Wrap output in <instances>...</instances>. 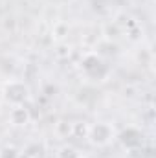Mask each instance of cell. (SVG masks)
Returning a JSON list of instances; mask_svg holds the SVG:
<instances>
[{"label":"cell","instance_id":"cell-1","mask_svg":"<svg viewBox=\"0 0 156 158\" xmlns=\"http://www.w3.org/2000/svg\"><path fill=\"white\" fill-rule=\"evenodd\" d=\"M117 138L116 129L110 121H97L94 125H88L86 131V140L94 147H107Z\"/></svg>","mask_w":156,"mask_h":158},{"label":"cell","instance_id":"cell-2","mask_svg":"<svg viewBox=\"0 0 156 158\" xmlns=\"http://www.w3.org/2000/svg\"><path fill=\"white\" fill-rule=\"evenodd\" d=\"M81 66H83L84 76L90 79V81H97V83H101V81H105V79L109 77V74H110L109 64H107L97 53H86V55L83 57Z\"/></svg>","mask_w":156,"mask_h":158},{"label":"cell","instance_id":"cell-3","mask_svg":"<svg viewBox=\"0 0 156 158\" xmlns=\"http://www.w3.org/2000/svg\"><path fill=\"white\" fill-rule=\"evenodd\" d=\"M4 99L11 105H24L30 99V86L18 79L7 81L4 85Z\"/></svg>","mask_w":156,"mask_h":158},{"label":"cell","instance_id":"cell-4","mask_svg":"<svg viewBox=\"0 0 156 158\" xmlns=\"http://www.w3.org/2000/svg\"><path fill=\"white\" fill-rule=\"evenodd\" d=\"M117 138L121 140V143H123L127 149H134V147H140V145H142V132H140L136 127L125 129Z\"/></svg>","mask_w":156,"mask_h":158},{"label":"cell","instance_id":"cell-5","mask_svg":"<svg viewBox=\"0 0 156 158\" xmlns=\"http://www.w3.org/2000/svg\"><path fill=\"white\" fill-rule=\"evenodd\" d=\"M30 119H31L30 110L24 105H13V109L9 110V121L15 127H24L30 123Z\"/></svg>","mask_w":156,"mask_h":158},{"label":"cell","instance_id":"cell-6","mask_svg":"<svg viewBox=\"0 0 156 158\" xmlns=\"http://www.w3.org/2000/svg\"><path fill=\"white\" fill-rule=\"evenodd\" d=\"M57 158H83V155L72 145H63L57 153Z\"/></svg>","mask_w":156,"mask_h":158}]
</instances>
